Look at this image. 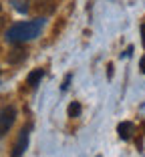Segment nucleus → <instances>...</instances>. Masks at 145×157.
I'll use <instances>...</instances> for the list:
<instances>
[{"instance_id":"obj_1","label":"nucleus","mask_w":145,"mask_h":157,"mask_svg":"<svg viewBox=\"0 0 145 157\" xmlns=\"http://www.w3.org/2000/svg\"><path fill=\"white\" fill-rule=\"evenodd\" d=\"M42 26H44V18H36V20H30V22H18L6 30V40L12 42V44L32 40L40 34Z\"/></svg>"},{"instance_id":"obj_2","label":"nucleus","mask_w":145,"mask_h":157,"mask_svg":"<svg viewBox=\"0 0 145 157\" xmlns=\"http://www.w3.org/2000/svg\"><path fill=\"white\" fill-rule=\"evenodd\" d=\"M14 119H16V109L14 107H2L0 109V137L4 133H8V129L12 127Z\"/></svg>"},{"instance_id":"obj_3","label":"nucleus","mask_w":145,"mask_h":157,"mask_svg":"<svg viewBox=\"0 0 145 157\" xmlns=\"http://www.w3.org/2000/svg\"><path fill=\"white\" fill-rule=\"evenodd\" d=\"M28 133H30V127H24L18 133V139H16V143H14V149H12V155L10 157H22V153L26 151V147H28Z\"/></svg>"},{"instance_id":"obj_4","label":"nucleus","mask_w":145,"mask_h":157,"mask_svg":"<svg viewBox=\"0 0 145 157\" xmlns=\"http://www.w3.org/2000/svg\"><path fill=\"white\" fill-rule=\"evenodd\" d=\"M26 59V51H24L22 46H18V48H12L8 55V63H12V65H16V63H22V60Z\"/></svg>"},{"instance_id":"obj_5","label":"nucleus","mask_w":145,"mask_h":157,"mask_svg":"<svg viewBox=\"0 0 145 157\" xmlns=\"http://www.w3.org/2000/svg\"><path fill=\"white\" fill-rule=\"evenodd\" d=\"M117 131H119V137H121V139H131V135H133V125L129 123V121H123V123H119Z\"/></svg>"},{"instance_id":"obj_6","label":"nucleus","mask_w":145,"mask_h":157,"mask_svg":"<svg viewBox=\"0 0 145 157\" xmlns=\"http://www.w3.org/2000/svg\"><path fill=\"white\" fill-rule=\"evenodd\" d=\"M42 77H44V71H42V69H36V71H32V73L28 75L26 83L30 85V87H36V85H38V81H40Z\"/></svg>"},{"instance_id":"obj_7","label":"nucleus","mask_w":145,"mask_h":157,"mask_svg":"<svg viewBox=\"0 0 145 157\" xmlns=\"http://www.w3.org/2000/svg\"><path fill=\"white\" fill-rule=\"evenodd\" d=\"M79 113H81V105L79 103H71L69 105V117H79Z\"/></svg>"},{"instance_id":"obj_8","label":"nucleus","mask_w":145,"mask_h":157,"mask_svg":"<svg viewBox=\"0 0 145 157\" xmlns=\"http://www.w3.org/2000/svg\"><path fill=\"white\" fill-rule=\"evenodd\" d=\"M14 8L18 10V12H28V6L24 0H14Z\"/></svg>"},{"instance_id":"obj_9","label":"nucleus","mask_w":145,"mask_h":157,"mask_svg":"<svg viewBox=\"0 0 145 157\" xmlns=\"http://www.w3.org/2000/svg\"><path fill=\"white\" fill-rule=\"evenodd\" d=\"M139 69H141V73L145 75V56H143V59L139 60Z\"/></svg>"},{"instance_id":"obj_10","label":"nucleus","mask_w":145,"mask_h":157,"mask_svg":"<svg viewBox=\"0 0 145 157\" xmlns=\"http://www.w3.org/2000/svg\"><path fill=\"white\" fill-rule=\"evenodd\" d=\"M69 83H71V77H67V78H65V83H63V89L69 87Z\"/></svg>"},{"instance_id":"obj_11","label":"nucleus","mask_w":145,"mask_h":157,"mask_svg":"<svg viewBox=\"0 0 145 157\" xmlns=\"http://www.w3.org/2000/svg\"><path fill=\"white\" fill-rule=\"evenodd\" d=\"M141 36H143V46H145V24L141 26Z\"/></svg>"},{"instance_id":"obj_12","label":"nucleus","mask_w":145,"mask_h":157,"mask_svg":"<svg viewBox=\"0 0 145 157\" xmlns=\"http://www.w3.org/2000/svg\"><path fill=\"white\" fill-rule=\"evenodd\" d=\"M2 26H4V18L0 16V30H2Z\"/></svg>"},{"instance_id":"obj_13","label":"nucleus","mask_w":145,"mask_h":157,"mask_svg":"<svg viewBox=\"0 0 145 157\" xmlns=\"http://www.w3.org/2000/svg\"><path fill=\"white\" fill-rule=\"evenodd\" d=\"M0 8H2V6H0Z\"/></svg>"}]
</instances>
